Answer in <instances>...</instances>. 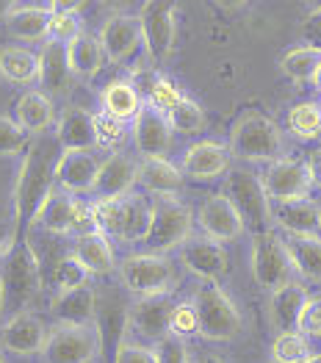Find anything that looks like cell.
<instances>
[{
	"label": "cell",
	"instance_id": "cell-10",
	"mask_svg": "<svg viewBox=\"0 0 321 363\" xmlns=\"http://www.w3.org/2000/svg\"><path fill=\"white\" fill-rule=\"evenodd\" d=\"M39 228L50 230V233H78L84 236L89 230H94V222H91V206H84L78 197L67 194V191H53L47 197V203L42 206V211L36 213V222Z\"/></svg>",
	"mask_w": 321,
	"mask_h": 363
},
{
	"label": "cell",
	"instance_id": "cell-15",
	"mask_svg": "<svg viewBox=\"0 0 321 363\" xmlns=\"http://www.w3.org/2000/svg\"><path fill=\"white\" fill-rule=\"evenodd\" d=\"M172 133L175 130H172L169 120L147 103L130 125V139H133L136 150L142 152V158H167V152L172 147Z\"/></svg>",
	"mask_w": 321,
	"mask_h": 363
},
{
	"label": "cell",
	"instance_id": "cell-22",
	"mask_svg": "<svg viewBox=\"0 0 321 363\" xmlns=\"http://www.w3.org/2000/svg\"><path fill=\"white\" fill-rule=\"evenodd\" d=\"M0 344H3V350L14 352V355H36V352H45L47 333H45V325L39 322V316L26 311V313H14L3 325Z\"/></svg>",
	"mask_w": 321,
	"mask_h": 363
},
{
	"label": "cell",
	"instance_id": "cell-55",
	"mask_svg": "<svg viewBox=\"0 0 321 363\" xmlns=\"http://www.w3.org/2000/svg\"><path fill=\"white\" fill-rule=\"evenodd\" d=\"M6 308V286H3V277H0V313Z\"/></svg>",
	"mask_w": 321,
	"mask_h": 363
},
{
	"label": "cell",
	"instance_id": "cell-27",
	"mask_svg": "<svg viewBox=\"0 0 321 363\" xmlns=\"http://www.w3.org/2000/svg\"><path fill=\"white\" fill-rule=\"evenodd\" d=\"M308 300H310V294H308V289H305L299 280L291 283V286H283V289L271 291V300H269V316H271V325H274L280 333L296 330Z\"/></svg>",
	"mask_w": 321,
	"mask_h": 363
},
{
	"label": "cell",
	"instance_id": "cell-48",
	"mask_svg": "<svg viewBox=\"0 0 321 363\" xmlns=\"http://www.w3.org/2000/svg\"><path fill=\"white\" fill-rule=\"evenodd\" d=\"M296 330L302 335H308V338H321V297H310L308 300Z\"/></svg>",
	"mask_w": 321,
	"mask_h": 363
},
{
	"label": "cell",
	"instance_id": "cell-45",
	"mask_svg": "<svg viewBox=\"0 0 321 363\" xmlns=\"http://www.w3.org/2000/svg\"><path fill=\"white\" fill-rule=\"evenodd\" d=\"M169 335H175L180 341H188V338L200 335V316H197L194 300L191 303H175L172 319H169Z\"/></svg>",
	"mask_w": 321,
	"mask_h": 363
},
{
	"label": "cell",
	"instance_id": "cell-2",
	"mask_svg": "<svg viewBox=\"0 0 321 363\" xmlns=\"http://www.w3.org/2000/svg\"><path fill=\"white\" fill-rule=\"evenodd\" d=\"M230 155L238 161H280L286 150V136L280 125L269 120L266 114L249 111L233 125L230 130Z\"/></svg>",
	"mask_w": 321,
	"mask_h": 363
},
{
	"label": "cell",
	"instance_id": "cell-25",
	"mask_svg": "<svg viewBox=\"0 0 321 363\" xmlns=\"http://www.w3.org/2000/svg\"><path fill=\"white\" fill-rule=\"evenodd\" d=\"M97 172H100V161L91 152H61L56 183L67 194H84V191H94Z\"/></svg>",
	"mask_w": 321,
	"mask_h": 363
},
{
	"label": "cell",
	"instance_id": "cell-29",
	"mask_svg": "<svg viewBox=\"0 0 321 363\" xmlns=\"http://www.w3.org/2000/svg\"><path fill=\"white\" fill-rule=\"evenodd\" d=\"M183 169H177L169 158H142L139 161V183L152 197H177L183 189Z\"/></svg>",
	"mask_w": 321,
	"mask_h": 363
},
{
	"label": "cell",
	"instance_id": "cell-50",
	"mask_svg": "<svg viewBox=\"0 0 321 363\" xmlns=\"http://www.w3.org/2000/svg\"><path fill=\"white\" fill-rule=\"evenodd\" d=\"M302 39L310 45V48H319L321 50V6L310 11V17L305 20L302 26Z\"/></svg>",
	"mask_w": 321,
	"mask_h": 363
},
{
	"label": "cell",
	"instance_id": "cell-8",
	"mask_svg": "<svg viewBox=\"0 0 321 363\" xmlns=\"http://www.w3.org/2000/svg\"><path fill=\"white\" fill-rule=\"evenodd\" d=\"M119 277L130 294L139 297H155V294H169L175 286V267L155 252H136L128 255L119 264Z\"/></svg>",
	"mask_w": 321,
	"mask_h": 363
},
{
	"label": "cell",
	"instance_id": "cell-51",
	"mask_svg": "<svg viewBox=\"0 0 321 363\" xmlns=\"http://www.w3.org/2000/svg\"><path fill=\"white\" fill-rule=\"evenodd\" d=\"M11 247H14V228H11V222L0 219V258H3Z\"/></svg>",
	"mask_w": 321,
	"mask_h": 363
},
{
	"label": "cell",
	"instance_id": "cell-39",
	"mask_svg": "<svg viewBox=\"0 0 321 363\" xmlns=\"http://www.w3.org/2000/svg\"><path fill=\"white\" fill-rule=\"evenodd\" d=\"M280 67H283V72L291 81H302V84L308 81L310 84L321 67V50L319 48H310V45H299V48H293V50H288L283 56Z\"/></svg>",
	"mask_w": 321,
	"mask_h": 363
},
{
	"label": "cell",
	"instance_id": "cell-40",
	"mask_svg": "<svg viewBox=\"0 0 321 363\" xmlns=\"http://www.w3.org/2000/svg\"><path fill=\"white\" fill-rule=\"evenodd\" d=\"M310 358H313V350H310L308 335H302L299 330L277 333L274 344H271V361L274 363H308Z\"/></svg>",
	"mask_w": 321,
	"mask_h": 363
},
{
	"label": "cell",
	"instance_id": "cell-30",
	"mask_svg": "<svg viewBox=\"0 0 321 363\" xmlns=\"http://www.w3.org/2000/svg\"><path fill=\"white\" fill-rule=\"evenodd\" d=\"M6 28L23 42L50 39V9L47 6H14L6 17Z\"/></svg>",
	"mask_w": 321,
	"mask_h": 363
},
{
	"label": "cell",
	"instance_id": "cell-19",
	"mask_svg": "<svg viewBox=\"0 0 321 363\" xmlns=\"http://www.w3.org/2000/svg\"><path fill=\"white\" fill-rule=\"evenodd\" d=\"M106 59L111 61H125L128 56L136 53L139 45H145L142 39V23L136 14H114L103 23V28L97 33Z\"/></svg>",
	"mask_w": 321,
	"mask_h": 363
},
{
	"label": "cell",
	"instance_id": "cell-59",
	"mask_svg": "<svg viewBox=\"0 0 321 363\" xmlns=\"http://www.w3.org/2000/svg\"><path fill=\"white\" fill-rule=\"evenodd\" d=\"M271 363H274V361H271Z\"/></svg>",
	"mask_w": 321,
	"mask_h": 363
},
{
	"label": "cell",
	"instance_id": "cell-34",
	"mask_svg": "<svg viewBox=\"0 0 321 363\" xmlns=\"http://www.w3.org/2000/svg\"><path fill=\"white\" fill-rule=\"evenodd\" d=\"M103 111L117 117V120L128 122V120H136L139 111L145 108V100L142 94L136 91V86L130 81H111L106 89H103Z\"/></svg>",
	"mask_w": 321,
	"mask_h": 363
},
{
	"label": "cell",
	"instance_id": "cell-52",
	"mask_svg": "<svg viewBox=\"0 0 321 363\" xmlns=\"http://www.w3.org/2000/svg\"><path fill=\"white\" fill-rule=\"evenodd\" d=\"M308 169H310L313 186H316V189H321V147L308 155Z\"/></svg>",
	"mask_w": 321,
	"mask_h": 363
},
{
	"label": "cell",
	"instance_id": "cell-57",
	"mask_svg": "<svg viewBox=\"0 0 321 363\" xmlns=\"http://www.w3.org/2000/svg\"><path fill=\"white\" fill-rule=\"evenodd\" d=\"M308 363H321V352H319V355H313V358H310Z\"/></svg>",
	"mask_w": 321,
	"mask_h": 363
},
{
	"label": "cell",
	"instance_id": "cell-7",
	"mask_svg": "<svg viewBox=\"0 0 321 363\" xmlns=\"http://www.w3.org/2000/svg\"><path fill=\"white\" fill-rule=\"evenodd\" d=\"M0 277L6 286V305L14 313H26V308L39 294V283H42L39 280V258L28 242H17L6 252Z\"/></svg>",
	"mask_w": 321,
	"mask_h": 363
},
{
	"label": "cell",
	"instance_id": "cell-4",
	"mask_svg": "<svg viewBox=\"0 0 321 363\" xmlns=\"http://www.w3.org/2000/svg\"><path fill=\"white\" fill-rule=\"evenodd\" d=\"M197 216L191 213V208L177 200V197H152V222H150V233L142 244L147 247V252L164 255L175 247L191 239Z\"/></svg>",
	"mask_w": 321,
	"mask_h": 363
},
{
	"label": "cell",
	"instance_id": "cell-18",
	"mask_svg": "<svg viewBox=\"0 0 321 363\" xmlns=\"http://www.w3.org/2000/svg\"><path fill=\"white\" fill-rule=\"evenodd\" d=\"M175 300L169 294H155V297H139L130 305V328L150 341H164L169 335V319H172Z\"/></svg>",
	"mask_w": 321,
	"mask_h": 363
},
{
	"label": "cell",
	"instance_id": "cell-54",
	"mask_svg": "<svg viewBox=\"0 0 321 363\" xmlns=\"http://www.w3.org/2000/svg\"><path fill=\"white\" fill-rule=\"evenodd\" d=\"M11 9H14L11 3H0V20H6V17L11 14Z\"/></svg>",
	"mask_w": 321,
	"mask_h": 363
},
{
	"label": "cell",
	"instance_id": "cell-9",
	"mask_svg": "<svg viewBox=\"0 0 321 363\" xmlns=\"http://www.w3.org/2000/svg\"><path fill=\"white\" fill-rule=\"evenodd\" d=\"M261 181L271 203L305 200L316 189L313 178H310V169H308V161H299V158H280V161L269 164Z\"/></svg>",
	"mask_w": 321,
	"mask_h": 363
},
{
	"label": "cell",
	"instance_id": "cell-11",
	"mask_svg": "<svg viewBox=\"0 0 321 363\" xmlns=\"http://www.w3.org/2000/svg\"><path fill=\"white\" fill-rule=\"evenodd\" d=\"M142 39L152 61H164L175 48V6L164 0L145 3L139 11Z\"/></svg>",
	"mask_w": 321,
	"mask_h": 363
},
{
	"label": "cell",
	"instance_id": "cell-37",
	"mask_svg": "<svg viewBox=\"0 0 321 363\" xmlns=\"http://www.w3.org/2000/svg\"><path fill=\"white\" fill-rule=\"evenodd\" d=\"M288 130L302 142H313L321 136V97L302 100L288 111Z\"/></svg>",
	"mask_w": 321,
	"mask_h": 363
},
{
	"label": "cell",
	"instance_id": "cell-33",
	"mask_svg": "<svg viewBox=\"0 0 321 363\" xmlns=\"http://www.w3.org/2000/svg\"><path fill=\"white\" fill-rule=\"evenodd\" d=\"M0 75L9 84L30 86L39 81V56L26 48H0Z\"/></svg>",
	"mask_w": 321,
	"mask_h": 363
},
{
	"label": "cell",
	"instance_id": "cell-20",
	"mask_svg": "<svg viewBox=\"0 0 321 363\" xmlns=\"http://www.w3.org/2000/svg\"><path fill=\"white\" fill-rule=\"evenodd\" d=\"M183 175L191 181H213L230 169V147L219 142H194L188 150L183 152Z\"/></svg>",
	"mask_w": 321,
	"mask_h": 363
},
{
	"label": "cell",
	"instance_id": "cell-24",
	"mask_svg": "<svg viewBox=\"0 0 321 363\" xmlns=\"http://www.w3.org/2000/svg\"><path fill=\"white\" fill-rule=\"evenodd\" d=\"M56 142L64 152H89L94 147V114L81 106H67L56 122Z\"/></svg>",
	"mask_w": 321,
	"mask_h": 363
},
{
	"label": "cell",
	"instance_id": "cell-43",
	"mask_svg": "<svg viewBox=\"0 0 321 363\" xmlns=\"http://www.w3.org/2000/svg\"><path fill=\"white\" fill-rule=\"evenodd\" d=\"M89 277L91 274L84 269V264L69 252V255H64L56 261V267H53V286L59 289V291H75V289H84L89 283Z\"/></svg>",
	"mask_w": 321,
	"mask_h": 363
},
{
	"label": "cell",
	"instance_id": "cell-41",
	"mask_svg": "<svg viewBox=\"0 0 321 363\" xmlns=\"http://www.w3.org/2000/svg\"><path fill=\"white\" fill-rule=\"evenodd\" d=\"M130 136L128 122L117 120L111 114H106L103 108L94 114V145L103 150H119Z\"/></svg>",
	"mask_w": 321,
	"mask_h": 363
},
{
	"label": "cell",
	"instance_id": "cell-44",
	"mask_svg": "<svg viewBox=\"0 0 321 363\" xmlns=\"http://www.w3.org/2000/svg\"><path fill=\"white\" fill-rule=\"evenodd\" d=\"M172 130L175 133H183V136H194L205 128V111L200 108V103H194L191 97H186L175 111L167 117Z\"/></svg>",
	"mask_w": 321,
	"mask_h": 363
},
{
	"label": "cell",
	"instance_id": "cell-21",
	"mask_svg": "<svg viewBox=\"0 0 321 363\" xmlns=\"http://www.w3.org/2000/svg\"><path fill=\"white\" fill-rule=\"evenodd\" d=\"M271 219L286 236H321V206L313 197L271 203Z\"/></svg>",
	"mask_w": 321,
	"mask_h": 363
},
{
	"label": "cell",
	"instance_id": "cell-53",
	"mask_svg": "<svg viewBox=\"0 0 321 363\" xmlns=\"http://www.w3.org/2000/svg\"><path fill=\"white\" fill-rule=\"evenodd\" d=\"M191 363H225L222 358H216V355H197Z\"/></svg>",
	"mask_w": 321,
	"mask_h": 363
},
{
	"label": "cell",
	"instance_id": "cell-3",
	"mask_svg": "<svg viewBox=\"0 0 321 363\" xmlns=\"http://www.w3.org/2000/svg\"><path fill=\"white\" fill-rule=\"evenodd\" d=\"M235 206L238 216L244 219V228L252 236L269 233L274 219H271V200L263 189L261 175L249 169H230L225 178V191H222Z\"/></svg>",
	"mask_w": 321,
	"mask_h": 363
},
{
	"label": "cell",
	"instance_id": "cell-32",
	"mask_svg": "<svg viewBox=\"0 0 321 363\" xmlns=\"http://www.w3.org/2000/svg\"><path fill=\"white\" fill-rule=\"evenodd\" d=\"M14 114H17V125L26 133H42L53 122V103L45 91L28 89L20 94V100L14 106Z\"/></svg>",
	"mask_w": 321,
	"mask_h": 363
},
{
	"label": "cell",
	"instance_id": "cell-31",
	"mask_svg": "<svg viewBox=\"0 0 321 363\" xmlns=\"http://www.w3.org/2000/svg\"><path fill=\"white\" fill-rule=\"evenodd\" d=\"M72 255L84 264L89 274H108L114 269V247L108 242V236L100 230H89L84 236H78Z\"/></svg>",
	"mask_w": 321,
	"mask_h": 363
},
{
	"label": "cell",
	"instance_id": "cell-17",
	"mask_svg": "<svg viewBox=\"0 0 321 363\" xmlns=\"http://www.w3.org/2000/svg\"><path fill=\"white\" fill-rule=\"evenodd\" d=\"M180 261L191 274H197L200 280H213L219 283V277L227 274V250L225 244L213 242L208 236L200 239H188L180 247Z\"/></svg>",
	"mask_w": 321,
	"mask_h": 363
},
{
	"label": "cell",
	"instance_id": "cell-5",
	"mask_svg": "<svg viewBox=\"0 0 321 363\" xmlns=\"http://www.w3.org/2000/svg\"><path fill=\"white\" fill-rule=\"evenodd\" d=\"M194 308L200 316V335L208 341H230L244 328L241 311L235 308L230 294L213 280L200 283L194 294Z\"/></svg>",
	"mask_w": 321,
	"mask_h": 363
},
{
	"label": "cell",
	"instance_id": "cell-23",
	"mask_svg": "<svg viewBox=\"0 0 321 363\" xmlns=\"http://www.w3.org/2000/svg\"><path fill=\"white\" fill-rule=\"evenodd\" d=\"M72 67H69V45H61L56 39L42 42L39 50V84L45 94H64L69 89Z\"/></svg>",
	"mask_w": 321,
	"mask_h": 363
},
{
	"label": "cell",
	"instance_id": "cell-38",
	"mask_svg": "<svg viewBox=\"0 0 321 363\" xmlns=\"http://www.w3.org/2000/svg\"><path fill=\"white\" fill-rule=\"evenodd\" d=\"M50 9V39L61 45H72L84 30H81V17H78V3H47Z\"/></svg>",
	"mask_w": 321,
	"mask_h": 363
},
{
	"label": "cell",
	"instance_id": "cell-1",
	"mask_svg": "<svg viewBox=\"0 0 321 363\" xmlns=\"http://www.w3.org/2000/svg\"><path fill=\"white\" fill-rule=\"evenodd\" d=\"M61 158V145L47 136H39L26 152V161L20 167V178L14 186V244L26 242L23 230L33 228L36 213L42 211V206L47 203V197L53 194V183H56V167Z\"/></svg>",
	"mask_w": 321,
	"mask_h": 363
},
{
	"label": "cell",
	"instance_id": "cell-35",
	"mask_svg": "<svg viewBox=\"0 0 321 363\" xmlns=\"http://www.w3.org/2000/svg\"><path fill=\"white\" fill-rule=\"evenodd\" d=\"M299 277L321 283V236H286Z\"/></svg>",
	"mask_w": 321,
	"mask_h": 363
},
{
	"label": "cell",
	"instance_id": "cell-46",
	"mask_svg": "<svg viewBox=\"0 0 321 363\" xmlns=\"http://www.w3.org/2000/svg\"><path fill=\"white\" fill-rule=\"evenodd\" d=\"M28 133L9 117H0V155H20L23 150H28Z\"/></svg>",
	"mask_w": 321,
	"mask_h": 363
},
{
	"label": "cell",
	"instance_id": "cell-6",
	"mask_svg": "<svg viewBox=\"0 0 321 363\" xmlns=\"http://www.w3.org/2000/svg\"><path fill=\"white\" fill-rule=\"evenodd\" d=\"M249 267L255 283L263 286L266 291H277L283 286L296 283V267L288 252L286 236L269 230L261 236H252V252H249Z\"/></svg>",
	"mask_w": 321,
	"mask_h": 363
},
{
	"label": "cell",
	"instance_id": "cell-28",
	"mask_svg": "<svg viewBox=\"0 0 321 363\" xmlns=\"http://www.w3.org/2000/svg\"><path fill=\"white\" fill-rule=\"evenodd\" d=\"M150 222H152V200H147L142 194H128L119 200V228L117 242L122 244H142L150 233Z\"/></svg>",
	"mask_w": 321,
	"mask_h": 363
},
{
	"label": "cell",
	"instance_id": "cell-12",
	"mask_svg": "<svg viewBox=\"0 0 321 363\" xmlns=\"http://www.w3.org/2000/svg\"><path fill=\"white\" fill-rule=\"evenodd\" d=\"M100 352V341L94 328H67L47 335L45 344V363H91V358Z\"/></svg>",
	"mask_w": 321,
	"mask_h": 363
},
{
	"label": "cell",
	"instance_id": "cell-26",
	"mask_svg": "<svg viewBox=\"0 0 321 363\" xmlns=\"http://www.w3.org/2000/svg\"><path fill=\"white\" fill-rule=\"evenodd\" d=\"M50 311L67 328H91L97 319V291L91 286L75 291H59Z\"/></svg>",
	"mask_w": 321,
	"mask_h": 363
},
{
	"label": "cell",
	"instance_id": "cell-13",
	"mask_svg": "<svg viewBox=\"0 0 321 363\" xmlns=\"http://www.w3.org/2000/svg\"><path fill=\"white\" fill-rule=\"evenodd\" d=\"M130 328V305H125L119 297H97V319L94 330L100 341V352L108 363H114L119 347L125 344V330Z\"/></svg>",
	"mask_w": 321,
	"mask_h": 363
},
{
	"label": "cell",
	"instance_id": "cell-42",
	"mask_svg": "<svg viewBox=\"0 0 321 363\" xmlns=\"http://www.w3.org/2000/svg\"><path fill=\"white\" fill-rule=\"evenodd\" d=\"M183 100H186L183 89L177 86L175 81L164 78V75H155V78H152V84H150V89H147V94H145L147 106H152V108H155V111H161L164 117H169Z\"/></svg>",
	"mask_w": 321,
	"mask_h": 363
},
{
	"label": "cell",
	"instance_id": "cell-14",
	"mask_svg": "<svg viewBox=\"0 0 321 363\" xmlns=\"http://www.w3.org/2000/svg\"><path fill=\"white\" fill-rule=\"evenodd\" d=\"M197 225L203 230V236L213 242L225 244L235 242L238 236H244V219L238 216L235 206L225 194H208L203 206L197 208Z\"/></svg>",
	"mask_w": 321,
	"mask_h": 363
},
{
	"label": "cell",
	"instance_id": "cell-49",
	"mask_svg": "<svg viewBox=\"0 0 321 363\" xmlns=\"http://www.w3.org/2000/svg\"><path fill=\"white\" fill-rule=\"evenodd\" d=\"M114 363H158V358H155V347H145V344H136V341H125L119 347Z\"/></svg>",
	"mask_w": 321,
	"mask_h": 363
},
{
	"label": "cell",
	"instance_id": "cell-16",
	"mask_svg": "<svg viewBox=\"0 0 321 363\" xmlns=\"http://www.w3.org/2000/svg\"><path fill=\"white\" fill-rule=\"evenodd\" d=\"M136 183H139V164L128 152H111L106 161H100L94 194L97 200H119L133 194Z\"/></svg>",
	"mask_w": 321,
	"mask_h": 363
},
{
	"label": "cell",
	"instance_id": "cell-47",
	"mask_svg": "<svg viewBox=\"0 0 321 363\" xmlns=\"http://www.w3.org/2000/svg\"><path fill=\"white\" fill-rule=\"evenodd\" d=\"M155 358L158 363H191L186 341H180L175 335H167L164 341L155 344Z\"/></svg>",
	"mask_w": 321,
	"mask_h": 363
},
{
	"label": "cell",
	"instance_id": "cell-36",
	"mask_svg": "<svg viewBox=\"0 0 321 363\" xmlns=\"http://www.w3.org/2000/svg\"><path fill=\"white\" fill-rule=\"evenodd\" d=\"M103 64H106V50H103V45H100L97 36L81 33L69 45V67H72L75 75L91 78V75H97L103 69Z\"/></svg>",
	"mask_w": 321,
	"mask_h": 363
},
{
	"label": "cell",
	"instance_id": "cell-58",
	"mask_svg": "<svg viewBox=\"0 0 321 363\" xmlns=\"http://www.w3.org/2000/svg\"><path fill=\"white\" fill-rule=\"evenodd\" d=\"M0 363H3V358H0Z\"/></svg>",
	"mask_w": 321,
	"mask_h": 363
},
{
	"label": "cell",
	"instance_id": "cell-56",
	"mask_svg": "<svg viewBox=\"0 0 321 363\" xmlns=\"http://www.w3.org/2000/svg\"><path fill=\"white\" fill-rule=\"evenodd\" d=\"M310 84H313V89H316L321 94V67H319V72L313 75V81H310Z\"/></svg>",
	"mask_w": 321,
	"mask_h": 363
}]
</instances>
